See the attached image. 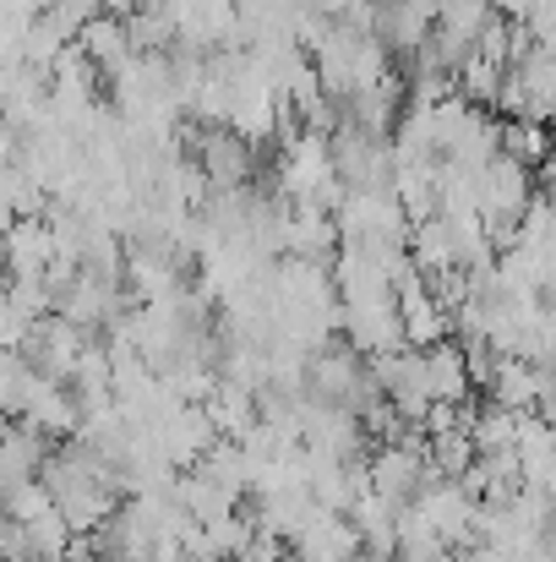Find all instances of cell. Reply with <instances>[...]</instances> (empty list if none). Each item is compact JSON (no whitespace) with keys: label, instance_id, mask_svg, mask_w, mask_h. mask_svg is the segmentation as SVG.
Instances as JSON below:
<instances>
[{"label":"cell","instance_id":"1","mask_svg":"<svg viewBox=\"0 0 556 562\" xmlns=\"http://www.w3.org/2000/svg\"><path fill=\"white\" fill-rule=\"evenodd\" d=\"M44 492H49V503L60 508V519L77 530V536H99L115 514H121V503H126V486H121V475L88 448V442H55V453H49V464H44Z\"/></svg>","mask_w":556,"mask_h":562},{"label":"cell","instance_id":"2","mask_svg":"<svg viewBox=\"0 0 556 562\" xmlns=\"http://www.w3.org/2000/svg\"><path fill=\"white\" fill-rule=\"evenodd\" d=\"M311 60H317V71H322V88H328L339 104H350L355 93H366V88L387 82V77L398 71L393 55H387V44H382L376 33H361V27H350V22H339V16L317 33Z\"/></svg>","mask_w":556,"mask_h":562},{"label":"cell","instance_id":"3","mask_svg":"<svg viewBox=\"0 0 556 562\" xmlns=\"http://www.w3.org/2000/svg\"><path fill=\"white\" fill-rule=\"evenodd\" d=\"M333 218H339L344 246H409L415 235V218L404 213L393 191H344Z\"/></svg>","mask_w":556,"mask_h":562},{"label":"cell","instance_id":"4","mask_svg":"<svg viewBox=\"0 0 556 562\" xmlns=\"http://www.w3.org/2000/svg\"><path fill=\"white\" fill-rule=\"evenodd\" d=\"M185 143H191V159L213 191H246L257 181V143H246L240 132L185 121Z\"/></svg>","mask_w":556,"mask_h":562},{"label":"cell","instance_id":"5","mask_svg":"<svg viewBox=\"0 0 556 562\" xmlns=\"http://www.w3.org/2000/svg\"><path fill=\"white\" fill-rule=\"evenodd\" d=\"M415 514L464 558L469 547H480V519H486V503L464 486V481H447V475H436L420 497H415Z\"/></svg>","mask_w":556,"mask_h":562},{"label":"cell","instance_id":"6","mask_svg":"<svg viewBox=\"0 0 556 562\" xmlns=\"http://www.w3.org/2000/svg\"><path fill=\"white\" fill-rule=\"evenodd\" d=\"M328 143H333V165H339L344 191H393V181H398L393 137H376L366 126H350L344 121Z\"/></svg>","mask_w":556,"mask_h":562},{"label":"cell","instance_id":"7","mask_svg":"<svg viewBox=\"0 0 556 562\" xmlns=\"http://www.w3.org/2000/svg\"><path fill=\"white\" fill-rule=\"evenodd\" d=\"M344 345H355L366 361L404 350L398 295H382V301H344Z\"/></svg>","mask_w":556,"mask_h":562},{"label":"cell","instance_id":"8","mask_svg":"<svg viewBox=\"0 0 556 562\" xmlns=\"http://www.w3.org/2000/svg\"><path fill=\"white\" fill-rule=\"evenodd\" d=\"M371 33L387 44V55H415L436 33V0H371Z\"/></svg>","mask_w":556,"mask_h":562},{"label":"cell","instance_id":"9","mask_svg":"<svg viewBox=\"0 0 556 562\" xmlns=\"http://www.w3.org/2000/svg\"><path fill=\"white\" fill-rule=\"evenodd\" d=\"M88 350H93V334H88V328H77V323H66V317H49V323L27 339V350H22V356H27L44 376L77 382L82 361H88Z\"/></svg>","mask_w":556,"mask_h":562},{"label":"cell","instance_id":"10","mask_svg":"<svg viewBox=\"0 0 556 562\" xmlns=\"http://www.w3.org/2000/svg\"><path fill=\"white\" fill-rule=\"evenodd\" d=\"M398 317H404V345L409 350H436L453 339V312L436 301V290L415 273L409 284H398Z\"/></svg>","mask_w":556,"mask_h":562},{"label":"cell","instance_id":"11","mask_svg":"<svg viewBox=\"0 0 556 562\" xmlns=\"http://www.w3.org/2000/svg\"><path fill=\"white\" fill-rule=\"evenodd\" d=\"M5 262H11V279H49V268L60 262L55 224H49V218H11Z\"/></svg>","mask_w":556,"mask_h":562},{"label":"cell","instance_id":"12","mask_svg":"<svg viewBox=\"0 0 556 562\" xmlns=\"http://www.w3.org/2000/svg\"><path fill=\"white\" fill-rule=\"evenodd\" d=\"M295 558H311V562H355L366 552V541H361V530H355V519L350 514H317L300 536H295V547H290Z\"/></svg>","mask_w":556,"mask_h":562},{"label":"cell","instance_id":"13","mask_svg":"<svg viewBox=\"0 0 556 562\" xmlns=\"http://www.w3.org/2000/svg\"><path fill=\"white\" fill-rule=\"evenodd\" d=\"M55 453V437H44L38 426L27 420H11L5 426V442H0V486H22V481H38L44 464Z\"/></svg>","mask_w":556,"mask_h":562},{"label":"cell","instance_id":"14","mask_svg":"<svg viewBox=\"0 0 556 562\" xmlns=\"http://www.w3.org/2000/svg\"><path fill=\"white\" fill-rule=\"evenodd\" d=\"M77 44H82V55H88V60H93V66L104 71V82H110L115 71H126V66L137 60V44H132V22H126V16H110V11H104V16H93V22H88V33H82Z\"/></svg>","mask_w":556,"mask_h":562},{"label":"cell","instance_id":"15","mask_svg":"<svg viewBox=\"0 0 556 562\" xmlns=\"http://www.w3.org/2000/svg\"><path fill=\"white\" fill-rule=\"evenodd\" d=\"M202 409L213 415V426H218V437H224V442H246V437L262 426V393L235 387V382H218V387L207 393V404H202Z\"/></svg>","mask_w":556,"mask_h":562},{"label":"cell","instance_id":"16","mask_svg":"<svg viewBox=\"0 0 556 562\" xmlns=\"http://www.w3.org/2000/svg\"><path fill=\"white\" fill-rule=\"evenodd\" d=\"M497 16H502L497 0H436V27L447 38H458L464 49H480V38L491 33Z\"/></svg>","mask_w":556,"mask_h":562},{"label":"cell","instance_id":"17","mask_svg":"<svg viewBox=\"0 0 556 562\" xmlns=\"http://www.w3.org/2000/svg\"><path fill=\"white\" fill-rule=\"evenodd\" d=\"M508 71L513 66H502V60H491V55H469L464 60V71H458V93L469 99V104H480V110H497L502 104V88H508Z\"/></svg>","mask_w":556,"mask_h":562},{"label":"cell","instance_id":"18","mask_svg":"<svg viewBox=\"0 0 556 562\" xmlns=\"http://www.w3.org/2000/svg\"><path fill=\"white\" fill-rule=\"evenodd\" d=\"M502 154H513V159H524L530 170H541V165L556 154L552 126H546V121H508V132H502Z\"/></svg>","mask_w":556,"mask_h":562},{"label":"cell","instance_id":"19","mask_svg":"<svg viewBox=\"0 0 556 562\" xmlns=\"http://www.w3.org/2000/svg\"><path fill=\"white\" fill-rule=\"evenodd\" d=\"M93 16H104L99 11V0H44V22L66 38V44H77L82 33H88V22Z\"/></svg>","mask_w":556,"mask_h":562},{"label":"cell","instance_id":"20","mask_svg":"<svg viewBox=\"0 0 556 562\" xmlns=\"http://www.w3.org/2000/svg\"><path fill=\"white\" fill-rule=\"evenodd\" d=\"M148 0H99V11H110V16H132V11H143Z\"/></svg>","mask_w":556,"mask_h":562},{"label":"cell","instance_id":"21","mask_svg":"<svg viewBox=\"0 0 556 562\" xmlns=\"http://www.w3.org/2000/svg\"><path fill=\"white\" fill-rule=\"evenodd\" d=\"M99 562H104V558H99Z\"/></svg>","mask_w":556,"mask_h":562}]
</instances>
